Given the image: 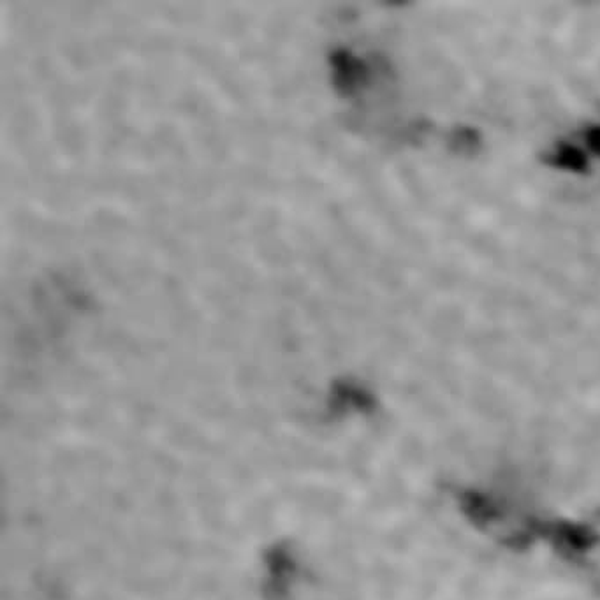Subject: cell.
Instances as JSON below:
<instances>
[{
	"label": "cell",
	"mask_w": 600,
	"mask_h": 600,
	"mask_svg": "<svg viewBox=\"0 0 600 600\" xmlns=\"http://www.w3.org/2000/svg\"><path fill=\"white\" fill-rule=\"evenodd\" d=\"M268 569H270L271 588H277L279 593H282V586H286L291 576H293V560L284 549H279V551H275L273 555H270V567Z\"/></svg>",
	"instance_id": "obj_1"
}]
</instances>
